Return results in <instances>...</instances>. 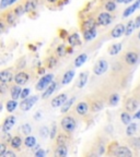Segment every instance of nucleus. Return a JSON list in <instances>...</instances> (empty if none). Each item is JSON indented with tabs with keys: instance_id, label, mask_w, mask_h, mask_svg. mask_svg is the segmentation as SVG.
I'll use <instances>...</instances> for the list:
<instances>
[{
	"instance_id": "obj_1",
	"label": "nucleus",
	"mask_w": 140,
	"mask_h": 157,
	"mask_svg": "<svg viewBox=\"0 0 140 157\" xmlns=\"http://www.w3.org/2000/svg\"><path fill=\"white\" fill-rule=\"evenodd\" d=\"M62 127L66 132H72L76 129V120L71 116H67V117L62 118Z\"/></svg>"
},
{
	"instance_id": "obj_2",
	"label": "nucleus",
	"mask_w": 140,
	"mask_h": 157,
	"mask_svg": "<svg viewBox=\"0 0 140 157\" xmlns=\"http://www.w3.org/2000/svg\"><path fill=\"white\" fill-rule=\"evenodd\" d=\"M53 78H54V75L52 73L49 74H45L44 76L39 78V81L37 82L36 84V90L37 91H43L44 88H47V86L50 85V83L53 82Z\"/></svg>"
},
{
	"instance_id": "obj_3",
	"label": "nucleus",
	"mask_w": 140,
	"mask_h": 157,
	"mask_svg": "<svg viewBox=\"0 0 140 157\" xmlns=\"http://www.w3.org/2000/svg\"><path fill=\"white\" fill-rule=\"evenodd\" d=\"M37 99H38V97H37V96H32V97L24 98L22 103L20 104V107H21V109H22L23 111L30 110V109L33 107V105H34V104L37 101Z\"/></svg>"
},
{
	"instance_id": "obj_4",
	"label": "nucleus",
	"mask_w": 140,
	"mask_h": 157,
	"mask_svg": "<svg viewBox=\"0 0 140 157\" xmlns=\"http://www.w3.org/2000/svg\"><path fill=\"white\" fill-rule=\"evenodd\" d=\"M107 61H105V60H100V61L98 62V63L94 66V69L93 71L94 73L96 74V75H101V74L105 73L106 70H107Z\"/></svg>"
},
{
	"instance_id": "obj_5",
	"label": "nucleus",
	"mask_w": 140,
	"mask_h": 157,
	"mask_svg": "<svg viewBox=\"0 0 140 157\" xmlns=\"http://www.w3.org/2000/svg\"><path fill=\"white\" fill-rule=\"evenodd\" d=\"M112 22V17L108 13L103 12L98 17L96 20V24L98 25H108Z\"/></svg>"
},
{
	"instance_id": "obj_6",
	"label": "nucleus",
	"mask_w": 140,
	"mask_h": 157,
	"mask_svg": "<svg viewBox=\"0 0 140 157\" xmlns=\"http://www.w3.org/2000/svg\"><path fill=\"white\" fill-rule=\"evenodd\" d=\"M14 123H15V117L14 116H9V117L5 120V122H3V124H2L3 133L9 132V131L11 130V128L14 125Z\"/></svg>"
},
{
	"instance_id": "obj_7",
	"label": "nucleus",
	"mask_w": 140,
	"mask_h": 157,
	"mask_svg": "<svg viewBox=\"0 0 140 157\" xmlns=\"http://www.w3.org/2000/svg\"><path fill=\"white\" fill-rule=\"evenodd\" d=\"M115 156H119V157H125V156H131L133 153L126 146H119L116 148V151L114 152Z\"/></svg>"
},
{
	"instance_id": "obj_8",
	"label": "nucleus",
	"mask_w": 140,
	"mask_h": 157,
	"mask_svg": "<svg viewBox=\"0 0 140 157\" xmlns=\"http://www.w3.org/2000/svg\"><path fill=\"white\" fill-rule=\"evenodd\" d=\"M124 33H126V26L123 24H118V25H116L113 29V31H112V37L118 38V37H121Z\"/></svg>"
},
{
	"instance_id": "obj_9",
	"label": "nucleus",
	"mask_w": 140,
	"mask_h": 157,
	"mask_svg": "<svg viewBox=\"0 0 140 157\" xmlns=\"http://www.w3.org/2000/svg\"><path fill=\"white\" fill-rule=\"evenodd\" d=\"M67 101V95L66 94H62V95H58L52 101V106L53 107H59V106H62Z\"/></svg>"
},
{
	"instance_id": "obj_10",
	"label": "nucleus",
	"mask_w": 140,
	"mask_h": 157,
	"mask_svg": "<svg viewBox=\"0 0 140 157\" xmlns=\"http://www.w3.org/2000/svg\"><path fill=\"white\" fill-rule=\"evenodd\" d=\"M27 80H29V74L25 73V72H19L14 76V81L18 85H23V84L26 83Z\"/></svg>"
},
{
	"instance_id": "obj_11",
	"label": "nucleus",
	"mask_w": 140,
	"mask_h": 157,
	"mask_svg": "<svg viewBox=\"0 0 140 157\" xmlns=\"http://www.w3.org/2000/svg\"><path fill=\"white\" fill-rule=\"evenodd\" d=\"M138 101L137 99H135V98H129L127 101H126V109H127L128 111H135L136 109L138 108Z\"/></svg>"
},
{
	"instance_id": "obj_12",
	"label": "nucleus",
	"mask_w": 140,
	"mask_h": 157,
	"mask_svg": "<svg viewBox=\"0 0 140 157\" xmlns=\"http://www.w3.org/2000/svg\"><path fill=\"white\" fill-rule=\"evenodd\" d=\"M125 60H126V62H127L128 64H135L136 62L138 61V55L136 54V52H128V54L126 55V57H125Z\"/></svg>"
},
{
	"instance_id": "obj_13",
	"label": "nucleus",
	"mask_w": 140,
	"mask_h": 157,
	"mask_svg": "<svg viewBox=\"0 0 140 157\" xmlns=\"http://www.w3.org/2000/svg\"><path fill=\"white\" fill-rule=\"evenodd\" d=\"M55 90H56V83H55V82H52V83H50V85H49L48 87L45 90V92L43 93L42 97L43 98H48L49 96L53 95V93L55 92Z\"/></svg>"
},
{
	"instance_id": "obj_14",
	"label": "nucleus",
	"mask_w": 140,
	"mask_h": 157,
	"mask_svg": "<svg viewBox=\"0 0 140 157\" xmlns=\"http://www.w3.org/2000/svg\"><path fill=\"white\" fill-rule=\"evenodd\" d=\"M37 7V1L36 0H27L26 3H25V12H32L36 9Z\"/></svg>"
},
{
	"instance_id": "obj_15",
	"label": "nucleus",
	"mask_w": 140,
	"mask_h": 157,
	"mask_svg": "<svg viewBox=\"0 0 140 157\" xmlns=\"http://www.w3.org/2000/svg\"><path fill=\"white\" fill-rule=\"evenodd\" d=\"M88 109H89L88 104L83 103V101H82V103H79L78 105H77V108H76L77 113H78L79 115H81V116L86 115V111H88Z\"/></svg>"
},
{
	"instance_id": "obj_16",
	"label": "nucleus",
	"mask_w": 140,
	"mask_h": 157,
	"mask_svg": "<svg viewBox=\"0 0 140 157\" xmlns=\"http://www.w3.org/2000/svg\"><path fill=\"white\" fill-rule=\"evenodd\" d=\"M68 40H69V44L71 45V46H77V45L81 44V42H80V36H79L78 33H74V34L70 35Z\"/></svg>"
},
{
	"instance_id": "obj_17",
	"label": "nucleus",
	"mask_w": 140,
	"mask_h": 157,
	"mask_svg": "<svg viewBox=\"0 0 140 157\" xmlns=\"http://www.w3.org/2000/svg\"><path fill=\"white\" fill-rule=\"evenodd\" d=\"M12 78H13L12 73L10 71H8V70H5V71H2L0 73V78H1V82H3V83L10 82L12 80Z\"/></svg>"
},
{
	"instance_id": "obj_18",
	"label": "nucleus",
	"mask_w": 140,
	"mask_h": 157,
	"mask_svg": "<svg viewBox=\"0 0 140 157\" xmlns=\"http://www.w3.org/2000/svg\"><path fill=\"white\" fill-rule=\"evenodd\" d=\"M88 76H89V74L86 73V72H82V73L79 75V82H78L79 88L84 87V85H86V82H88Z\"/></svg>"
},
{
	"instance_id": "obj_19",
	"label": "nucleus",
	"mask_w": 140,
	"mask_h": 157,
	"mask_svg": "<svg viewBox=\"0 0 140 157\" xmlns=\"http://www.w3.org/2000/svg\"><path fill=\"white\" fill-rule=\"evenodd\" d=\"M74 70H70V71H67L66 73H65L64 78H62V84H68L71 82V80L74 78Z\"/></svg>"
},
{
	"instance_id": "obj_20",
	"label": "nucleus",
	"mask_w": 140,
	"mask_h": 157,
	"mask_svg": "<svg viewBox=\"0 0 140 157\" xmlns=\"http://www.w3.org/2000/svg\"><path fill=\"white\" fill-rule=\"evenodd\" d=\"M96 25H98L96 24V21H94L93 19H89L83 23V29H84V31H89V29H95Z\"/></svg>"
},
{
	"instance_id": "obj_21",
	"label": "nucleus",
	"mask_w": 140,
	"mask_h": 157,
	"mask_svg": "<svg viewBox=\"0 0 140 157\" xmlns=\"http://www.w3.org/2000/svg\"><path fill=\"white\" fill-rule=\"evenodd\" d=\"M21 93H22V90L20 86H13L11 88V96H12V99H15L17 101L18 98L21 97Z\"/></svg>"
},
{
	"instance_id": "obj_22",
	"label": "nucleus",
	"mask_w": 140,
	"mask_h": 157,
	"mask_svg": "<svg viewBox=\"0 0 140 157\" xmlns=\"http://www.w3.org/2000/svg\"><path fill=\"white\" fill-rule=\"evenodd\" d=\"M67 147L65 145H58V148L55 152V156L57 157H65L67 156Z\"/></svg>"
},
{
	"instance_id": "obj_23",
	"label": "nucleus",
	"mask_w": 140,
	"mask_h": 157,
	"mask_svg": "<svg viewBox=\"0 0 140 157\" xmlns=\"http://www.w3.org/2000/svg\"><path fill=\"white\" fill-rule=\"evenodd\" d=\"M121 50H122V44L121 43H116V44H114L113 46L110 48L108 52H110V55H112V56H115L118 52H121Z\"/></svg>"
},
{
	"instance_id": "obj_24",
	"label": "nucleus",
	"mask_w": 140,
	"mask_h": 157,
	"mask_svg": "<svg viewBox=\"0 0 140 157\" xmlns=\"http://www.w3.org/2000/svg\"><path fill=\"white\" fill-rule=\"evenodd\" d=\"M86 59H88V55L86 54H82V55H80V56H78L76 59V62H74L76 67H81L82 64L86 61Z\"/></svg>"
},
{
	"instance_id": "obj_25",
	"label": "nucleus",
	"mask_w": 140,
	"mask_h": 157,
	"mask_svg": "<svg viewBox=\"0 0 140 157\" xmlns=\"http://www.w3.org/2000/svg\"><path fill=\"white\" fill-rule=\"evenodd\" d=\"M95 36H96L95 29H89V31H84V38H86V40H91V39H93Z\"/></svg>"
},
{
	"instance_id": "obj_26",
	"label": "nucleus",
	"mask_w": 140,
	"mask_h": 157,
	"mask_svg": "<svg viewBox=\"0 0 140 157\" xmlns=\"http://www.w3.org/2000/svg\"><path fill=\"white\" fill-rule=\"evenodd\" d=\"M136 130H137V124L136 123H129L127 127V130H126V134L128 136H131V135L135 134Z\"/></svg>"
},
{
	"instance_id": "obj_27",
	"label": "nucleus",
	"mask_w": 140,
	"mask_h": 157,
	"mask_svg": "<svg viewBox=\"0 0 140 157\" xmlns=\"http://www.w3.org/2000/svg\"><path fill=\"white\" fill-rule=\"evenodd\" d=\"M21 144H22V140H21V137L20 136L13 137L12 141H11V146H12L13 148H20Z\"/></svg>"
},
{
	"instance_id": "obj_28",
	"label": "nucleus",
	"mask_w": 140,
	"mask_h": 157,
	"mask_svg": "<svg viewBox=\"0 0 140 157\" xmlns=\"http://www.w3.org/2000/svg\"><path fill=\"white\" fill-rule=\"evenodd\" d=\"M74 101V98H71L70 101H67L66 103H65L64 105L62 106V113H67V111L70 109V107L72 106Z\"/></svg>"
},
{
	"instance_id": "obj_29",
	"label": "nucleus",
	"mask_w": 140,
	"mask_h": 157,
	"mask_svg": "<svg viewBox=\"0 0 140 157\" xmlns=\"http://www.w3.org/2000/svg\"><path fill=\"white\" fill-rule=\"evenodd\" d=\"M137 9V6H136V3H134L131 7H128L127 9L124 11V17H129V15H131L134 12H135V10Z\"/></svg>"
},
{
	"instance_id": "obj_30",
	"label": "nucleus",
	"mask_w": 140,
	"mask_h": 157,
	"mask_svg": "<svg viewBox=\"0 0 140 157\" xmlns=\"http://www.w3.org/2000/svg\"><path fill=\"white\" fill-rule=\"evenodd\" d=\"M18 106V103L15 101V99H11L7 103V109L9 113H12Z\"/></svg>"
},
{
	"instance_id": "obj_31",
	"label": "nucleus",
	"mask_w": 140,
	"mask_h": 157,
	"mask_svg": "<svg viewBox=\"0 0 140 157\" xmlns=\"http://www.w3.org/2000/svg\"><path fill=\"white\" fill-rule=\"evenodd\" d=\"M24 143H25V146H27V147H33L35 144H36V140H35L34 136H26V139H25Z\"/></svg>"
},
{
	"instance_id": "obj_32",
	"label": "nucleus",
	"mask_w": 140,
	"mask_h": 157,
	"mask_svg": "<svg viewBox=\"0 0 140 157\" xmlns=\"http://www.w3.org/2000/svg\"><path fill=\"white\" fill-rule=\"evenodd\" d=\"M136 29V24L134 21H129L127 24V26H126V35H130L131 33L134 32V29Z\"/></svg>"
},
{
	"instance_id": "obj_33",
	"label": "nucleus",
	"mask_w": 140,
	"mask_h": 157,
	"mask_svg": "<svg viewBox=\"0 0 140 157\" xmlns=\"http://www.w3.org/2000/svg\"><path fill=\"white\" fill-rule=\"evenodd\" d=\"M121 119H122V121H123V123L129 124V123H130V120H131V117L128 113H123L121 115Z\"/></svg>"
},
{
	"instance_id": "obj_34",
	"label": "nucleus",
	"mask_w": 140,
	"mask_h": 157,
	"mask_svg": "<svg viewBox=\"0 0 140 157\" xmlns=\"http://www.w3.org/2000/svg\"><path fill=\"white\" fill-rule=\"evenodd\" d=\"M130 145L136 148V150H140V137H134L130 141Z\"/></svg>"
},
{
	"instance_id": "obj_35",
	"label": "nucleus",
	"mask_w": 140,
	"mask_h": 157,
	"mask_svg": "<svg viewBox=\"0 0 140 157\" xmlns=\"http://www.w3.org/2000/svg\"><path fill=\"white\" fill-rule=\"evenodd\" d=\"M103 108V104L101 101H94L92 105V110L93 111H100Z\"/></svg>"
},
{
	"instance_id": "obj_36",
	"label": "nucleus",
	"mask_w": 140,
	"mask_h": 157,
	"mask_svg": "<svg viewBox=\"0 0 140 157\" xmlns=\"http://www.w3.org/2000/svg\"><path fill=\"white\" fill-rule=\"evenodd\" d=\"M118 101H119V96H118L117 94H113V95L111 96V98H110V104H111L112 106H115V105H117Z\"/></svg>"
},
{
	"instance_id": "obj_37",
	"label": "nucleus",
	"mask_w": 140,
	"mask_h": 157,
	"mask_svg": "<svg viewBox=\"0 0 140 157\" xmlns=\"http://www.w3.org/2000/svg\"><path fill=\"white\" fill-rule=\"evenodd\" d=\"M24 12H25V8L22 7V6H19V7H17L14 9V13L18 15V17H21Z\"/></svg>"
},
{
	"instance_id": "obj_38",
	"label": "nucleus",
	"mask_w": 140,
	"mask_h": 157,
	"mask_svg": "<svg viewBox=\"0 0 140 157\" xmlns=\"http://www.w3.org/2000/svg\"><path fill=\"white\" fill-rule=\"evenodd\" d=\"M18 15L15 14V13H13V12H10V13H8V15H7V22L8 23H13L14 22V20H15V17H17Z\"/></svg>"
},
{
	"instance_id": "obj_39",
	"label": "nucleus",
	"mask_w": 140,
	"mask_h": 157,
	"mask_svg": "<svg viewBox=\"0 0 140 157\" xmlns=\"http://www.w3.org/2000/svg\"><path fill=\"white\" fill-rule=\"evenodd\" d=\"M105 8L107 11H114V10L116 9V3L114 2V1H108V2L106 3Z\"/></svg>"
},
{
	"instance_id": "obj_40",
	"label": "nucleus",
	"mask_w": 140,
	"mask_h": 157,
	"mask_svg": "<svg viewBox=\"0 0 140 157\" xmlns=\"http://www.w3.org/2000/svg\"><path fill=\"white\" fill-rule=\"evenodd\" d=\"M66 52H68L66 50V48H65L64 45H60V46L57 48V54H58V56H65Z\"/></svg>"
},
{
	"instance_id": "obj_41",
	"label": "nucleus",
	"mask_w": 140,
	"mask_h": 157,
	"mask_svg": "<svg viewBox=\"0 0 140 157\" xmlns=\"http://www.w3.org/2000/svg\"><path fill=\"white\" fill-rule=\"evenodd\" d=\"M65 143H66V136L65 135H58V137H57V144L58 145H65Z\"/></svg>"
},
{
	"instance_id": "obj_42",
	"label": "nucleus",
	"mask_w": 140,
	"mask_h": 157,
	"mask_svg": "<svg viewBox=\"0 0 140 157\" xmlns=\"http://www.w3.org/2000/svg\"><path fill=\"white\" fill-rule=\"evenodd\" d=\"M22 132L24 133V134H29L30 132H31V125L30 124H23L22 125Z\"/></svg>"
},
{
	"instance_id": "obj_43",
	"label": "nucleus",
	"mask_w": 140,
	"mask_h": 157,
	"mask_svg": "<svg viewBox=\"0 0 140 157\" xmlns=\"http://www.w3.org/2000/svg\"><path fill=\"white\" fill-rule=\"evenodd\" d=\"M57 63V60L55 58H49L48 60V67L49 68H53V67H55Z\"/></svg>"
},
{
	"instance_id": "obj_44",
	"label": "nucleus",
	"mask_w": 140,
	"mask_h": 157,
	"mask_svg": "<svg viewBox=\"0 0 140 157\" xmlns=\"http://www.w3.org/2000/svg\"><path fill=\"white\" fill-rule=\"evenodd\" d=\"M41 135H42V136H44V137H46L47 135H48V129H47L46 127H44V128H42V129H41Z\"/></svg>"
},
{
	"instance_id": "obj_45",
	"label": "nucleus",
	"mask_w": 140,
	"mask_h": 157,
	"mask_svg": "<svg viewBox=\"0 0 140 157\" xmlns=\"http://www.w3.org/2000/svg\"><path fill=\"white\" fill-rule=\"evenodd\" d=\"M29 94H30V90L29 88H25V90H23L22 91V93H21V97L24 99V98H26L27 96H29Z\"/></svg>"
},
{
	"instance_id": "obj_46",
	"label": "nucleus",
	"mask_w": 140,
	"mask_h": 157,
	"mask_svg": "<svg viewBox=\"0 0 140 157\" xmlns=\"http://www.w3.org/2000/svg\"><path fill=\"white\" fill-rule=\"evenodd\" d=\"M6 152H7V151H6L5 143H1V145H0V156H3Z\"/></svg>"
},
{
	"instance_id": "obj_47",
	"label": "nucleus",
	"mask_w": 140,
	"mask_h": 157,
	"mask_svg": "<svg viewBox=\"0 0 140 157\" xmlns=\"http://www.w3.org/2000/svg\"><path fill=\"white\" fill-rule=\"evenodd\" d=\"M45 154H46V153H45L43 150H38L36 153H35V156H36V157H44Z\"/></svg>"
},
{
	"instance_id": "obj_48",
	"label": "nucleus",
	"mask_w": 140,
	"mask_h": 157,
	"mask_svg": "<svg viewBox=\"0 0 140 157\" xmlns=\"http://www.w3.org/2000/svg\"><path fill=\"white\" fill-rule=\"evenodd\" d=\"M3 140H5L6 142H11V141H12V139H11L10 134H8V132H5V135H3Z\"/></svg>"
},
{
	"instance_id": "obj_49",
	"label": "nucleus",
	"mask_w": 140,
	"mask_h": 157,
	"mask_svg": "<svg viewBox=\"0 0 140 157\" xmlns=\"http://www.w3.org/2000/svg\"><path fill=\"white\" fill-rule=\"evenodd\" d=\"M56 125H54L53 127V129H52V131H50V134H49V136H50V139H54L55 137V135H56Z\"/></svg>"
},
{
	"instance_id": "obj_50",
	"label": "nucleus",
	"mask_w": 140,
	"mask_h": 157,
	"mask_svg": "<svg viewBox=\"0 0 140 157\" xmlns=\"http://www.w3.org/2000/svg\"><path fill=\"white\" fill-rule=\"evenodd\" d=\"M3 156H5V157H15V154L13 152H11V151H7Z\"/></svg>"
},
{
	"instance_id": "obj_51",
	"label": "nucleus",
	"mask_w": 140,
	"mask_h": 157,
	"mask_svg": "<svg viewBox=\"0 0 140 157\" xmlns=\"http://www.w3.org/2000/svg\"><path fill=\"white\" fill-rule=\"evenodd\" d=\"M10 0H1V8H5L7 6H9Z\"/></svg>"
},
{
	"instance_id": "obj_52",
	"label": "nucleus",
	"mask_w": 140,
	"mask_h": 157,
	"mask_svg": "<svg viewBox=\"0 0 140 157\" xmlns=\"http://www.w3.org/2000/svg\"><path fill=\"white\" fill-rule=\"evenodd\" d=\"M135 24H136V27H140V14L137 17V19H136L135 21Z\"/></svg>"
},
{
	"instance_id": "obj_53",
	"label": "nucleus",
	"mask_w": 140,
	"mask_h": 157,
	"mask_svg": "<svg viewBox=\"0 0 140 157\" xmlns=\"http://www.w3.org/2000/svg\"><path fill=\"white\" fill-rule=\"evenodd\" d=\"M5 91H6V83H3V82H2V88H1V92L3 93Z\"/></svg>"
},
{
	"instance_id": "obj_54",
	"label": "nucleus",
	"mask_w": 140,
	"mask_h": 157,
	"mask_svg": "<svg viewBox=\"0 0 140 157\" xmlns=\"http://www.w3.org/2000/svg\"><path fill=\"white\" fill-rule=\"evenodd\" d=\"M135 118H137V119H140V110L135 115Z\"/></svg>"
},
{
	"instance_id": "obj_55",
	"label": "nucleus",
	"mask_w": 140,
	"mask_h": 157,
	"mask_svg": "<svg viewBox=\"0 0 140 157\" xmlns=\"http://www.w3.org/2000/svg\"><path fill=\"white\" fill-rule=\"evenodd\" d=\"M136 6H137V9H140V0H137V2H136Z\"/></svg>"
},
{
	"instance_id": "obj_56",
	"label": "nucleus",
	"mask_w": 140,
	"mask_h": 157,
	"mask_svg": "<svg viewBox=\"0 0 140 157\" xmlns=\"http://www.w3.org/2000/svg\"><path fill=\"white\" fill-rule=\"evenodd\" d=\"M18 0H10V2H9V6L10 5H12V3H14V2H17Z\"/></svg>"
},
{
	"instance_id": "obj_57",
	"label": "nucleus",
	"mask_w": 140,
	"mask_h": 157,
	"mask_svg": "<svg viewBox=\"0 0 140 157\" xmlns=\"http://www.w3.org/2000/svg\"><path fill=\"white\" fill-rule=\"evenodd\" d=\"M48 2H50V3H55V2H57V0H47Z\"/></svg>"
},
{
	"instance_id": "obj_58",
	"label": "nucleus",
	"mask_w": 140,
	"mask_h": 157,
	"mask_svg": "<svg viewBox=\"0 0 140 157\" xmlns=\"http://www.w3.org/2000/svg\"><path fill=\"white\" fill-rule=\"evenodd\" d=\"M116 2H118V3H122V2H125V0H115Z\"/></svg>"
},
{
	"instance_id": "obj_59",
	"label": "nucleus",
	"mask_w": 140,
	"mask_h": 157,
	"mask_svg": "<svg viewBox=\"0 0 140 157\" xmlns=\"http://www.w3.org/2000/svg\"><path fill=\"white\" fill-rule=\"evenodd\" d=\"M131 1H134V0H125L126 3H129V2H131Z\"/></svg>"
},
{
	"instance_id": "obj_60",
	"label": "nucleus",
	"mask_w": 140,
	"mask_h": 157,
	"mask_svg": "<svg viewBox=\"0 0 140 157\" xmlns=\"http://www.w3.org/2000/svg\"><path fill=\"white\" fill-rule=\"evenodd\" d=\"M138 37H139V39H140V32H139V34H138Z\"/></svg>"
}]
</instances>
